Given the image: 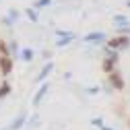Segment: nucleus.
Returning <instances> with one entry per match:
<instances>
[{"label":"nucleus","mask_w":130,"mask_h":130,"mask_svg":"<svg viewBox=\"0 0 130 130\" xmlns=\"http://www.w3.org/2000/svg\"><path fill=\"white\" fill-rule=\"evenodd\" d=\"M0 64H2V72L8 74V72H10V66H12V62H10L8 58H2V62H0Z\"/></svg>","instance_id":"f257e3e1"},{"label":"nucleus","mask_w":130,"mask_h":130,"mask_svg":"<svg viewBox=\"0 0 130 130\" xmlns=\"http://www.w3.org/2000/svg\"><path fill=\"white\" fill-rule=\"evenodd\" d=\"M103 68H105V70H111V62H109V60L103 62Z\"/></svg>","instance_id":"20e7f679"},{"label":"nucleus","mask_w":130,"mask_h":130,"mask_svg":"<svg viewBox=\"0 0 130 130\" xmlns=\"http://www.w3.org/2000/svg\"><path fill=\"white\" fill-rule=\"evenodd\" d=\"M126 43H128V39H126V37H118V39H111V41H109V45H111V47H113V45H126Z\"/></svg>","instance_id":"f03ea898"},{"label":"nucleus","mask_w":130,"mask_h":130,"mask_svg":"<svg viewBox=\"0 0 130 130\" xmlns=\"http://www.w3.org/2000/svg\"><path fill=\"white\" fill-rule=\"evenodd\" d=\"M113 85H116V87H122V80H120V76H113Z\"/></svg>","instance_id":"7ed1b4c3"}]
</instances>
